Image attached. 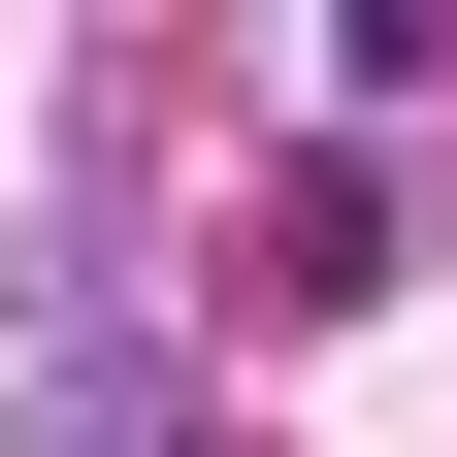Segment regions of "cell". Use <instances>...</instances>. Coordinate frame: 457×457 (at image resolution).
I'll return each instance as SVG.
<instances>
[{
	"mask_svg": "<svg viewBox=\"0 0 457 457\" xmlns=\"http://www.w3.org/2000/svg\"><path fill=\"white\" fill-rule=\"evenodd\" d=\"M262 295H295V327L392 295V163H295V196H262Z\"/></svg>",
	"mask_w": 457,
	"mask_h": 457,
	"instance_id": "1",
	"label": "cell"
},
{
	"mask_svg": "<svg viewBox=\"0 0 457 457\" xmlns=\"http://www.w3.org/2000/svg\"><path fill=\"white\" fill-rule=\"evenodd\" d=\"M33 457H196V425H163V360H98V327H66V360H33Z\"/></svg>",
	"mask_w": 457,
	"mask_h": 457,
	"instance_id": "2",
	"label": "cell"
}]
</instances>
